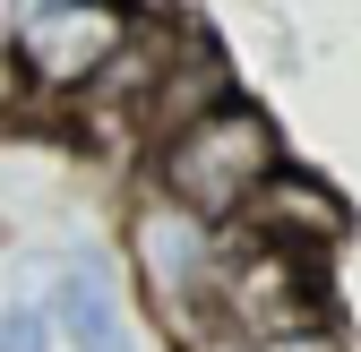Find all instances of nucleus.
Wrapping results in <instances>:
<instances>
[{"label":"nucleus","mask_w":361,"mask_h":352,"mask_svg":"<svg viewBox=\"0 0 361 352\" xmlns=\"http://www.w3.org/2000/svg\"><path fill=\"white\" fill-rule=\"evenodd\" d=\"M284 172V138H276V120H267L250 95H233L224 112L190 120L180 138L155 146V189L172 206H190L198 224H241V215L267 198V181Z\"/></svg>","instance_id":"f257e3e1"},{"label":"nucleus","mask_w":361,"mask_h":352,"mask_svg":"<svg viewBox=\"0 0 361 352\" xmlns=\"http://www.w3.org/2000/svg\"><path fill=\"white\" fill-rule=\"evenodd\" d=\"M224 258H233V241H224L215 224H198L190 206H172L164 189H147L138 206H129V267H138V284H147V301L164 310L172 335H190L215 310Z\"/></svg>","instance_id":"f03ea898"},{"label":"nucleus","mask_w":361,"mask_h":352,"mask_svg":"<svg viewBox=\"0 0 361 352\" xmlns=\"http://www.w3.org/2000/svg\"><path fill=\"white\" fill-rule=\"evenodd\" d=\"M9 26V61L26 86L43 95H86V86H104L112 61L129 52V26L138 9H95V0H35V9H0Z\"/></svg>","instance_id":"7ed1b4c3"},{"label":"nucleus","mask_w":361,"mask_h":352,"mask_svg":"<svg viewBox=\"0 0 361 352\" xmlns=\"http://www.w3.org/2000/svg\"><path fill=\"white\" fill-rule=\"evenodd\" d=\"M233 232H250V241H267V249H293V258H327L344 232H353V206L327 189V181H310V172H276L267 181V198L241 215Z\"/></svg>","instance_id":"20e7f679"},{"label":"nucleus","mask_w":361,"mask_h":352,"mask_svg":"<svg viewBox=\"0 0 361 352\" xmlns=\"http://www.w3.org/2000/svg\"><path fill=\"white\" fill-rule=\"evenodd\" d=\"M52 318L78 352H129V318H121V292L104 258H69L61 284H52Z\"/></svg>","instance_id":"39448f33"},{"label":"nucleus","mask_w":361,"mask_h":352,"mask_svg":"<svg viewBox=\"0 0 361 352\" xmlns=\"http://www.w3.org/2000/svg\"><path fill=\"white\" fill-rule=\"evenodd\" d=\"M0 352H52V318L35 301H9L0 310Z\"/></svg>","instance_id":"423d86ee"},{"label":"nucleus","mask_w":361,"mask_h":352,"mask_svg":"<svg viewBox=\"0 0 361 352\" xmlns=\"http://www.w3.org/2000/svg\"><path fill=\"white\" fill-rule=\"evenodd\" d=\"M250 352H336V335L319 327V335H284V344H250Z\"/></svg>","instance_id":"0eeeda50"},{"label":"nucleus","mask_w":361,"mask_h":352,"mask_svg":"<svg viewBox=\"0 0 361 352\" xmlns=\"http://www.w3.org/2000/svg\"><path fill=\"white\" fill-rule=\"evenodd\" d=\"M0 86H9V43H0Z\"/></svg>","instance_id":"6e6552de"}]
</instances>
